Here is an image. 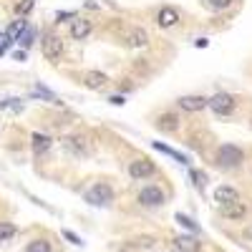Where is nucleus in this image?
<instances>
[{"label":"nucleus","mask_w":252,"mask_h":252,"mask_svg":"<svg viewBox=\"0 0 252 252\" xmlns=\"http://www.w3.org/2000/svg\"><path fill=\"white\" fill-rule=\"evenodd\" d=\"M139 202L144 207H159V204H164V192L159 187H144L139 192Z\"/></svg>","instance_id":"5"},{"label":"nucleus","mask_w":252,"mask_h":252,"mask_svg":"<svg viewBox=\"0 0 252 252\" xmlns=\"http://www.w3.org/2000/svg\"><path fill=\"white\" fill-rule=\"evenodd\" d=\"M31 146H33V154H38V157H40V154H46V152L51 149V136L35 131V134L31 136Z\"/></svg>","instance_id":"11"},{"label":"nucleus","mask_w":252,"mask_h":252,"mask_svg":"<svg viewBox=\"0 0 252 252\" xmlns=\"http://www.w3.org/2000/svg\"><path fill=\"white\" fill-rule=\"evenodd\" d=\"M229 3H232V0H207V5H209V8H215V10H220V8H227Z\"/></svg>","instance_id":"25"},{"label":"nucleus","mask_w":252,"mask_h":252,"mask_svg":"<svg viewBox=\"0 0 252 252\" xmlns=\"http://www.w3.org/2000/svg\"><path fill=\"white\" fill-rule=\"evenodd\" d=\"M10 43H13V40L5 35V31H0V56H5V51L10 48Z\"/></svg>","instance_id":"23"},{"label":"nucleus","mask_w":252,"mask_h":252,"mask_svg":"<svg viewBox=\"0 0 252 252\" xmlns=\"http://www.w3.org/2000/svg\"><path fill=\"white\" fill-rule=\"evenodd\" d=\"M111 199H114V192H111L109 184H96L86 194V202H91V204H109Z\"/></svg>","instance_id":"4"},{"label":"nucleus","mask_w":252,"mask_h":252,"mask_svg":"<svg viewBox=\"0 0 252 252\" xmlns=\"http://www.w3.org/2000/svg\"><path fill=\"white\" fill-rule=\"evenodd\" d=\"M13 58H15V61H26V51H15Z\"/></svg>","instance_id":"29"},{"label":"nucleus","mask_w":252,"mask_h":252,"mask_svg":"<svg viewBox=\"0 0 252 252\" xmlns=\"http://www.w3.org/2000/svg\"><path fill=\"white\" fill-rule=\"evenodd\" d=\"M157 126H159L161 131H174L177 126H179V119H177L174 114H164V116H159Z\"/></svg>","instance_id":"16"},{"label":"nucleus","mask_w":252,"mask_h":252,"mask_svg":"<svg viewBox=\"0 0 252 252\" xmlns=\"http://www.w3.org/2000/svg\"><path fill=\"white\" fill-rule=\"evenodd\" d=\"M192 179H194V187H204V174H199V172H192Z\"/></svg>","instance_id":"26"},{"label":"nucleus","mask_w":252,"mask_h":252,"mask_svg":"<svg viewBox=\"0 0 252 252\" xmlns=\"http://www.w3.org/2000/svg\"><path fill=\"white\" fill-rule=\"evenodd\" d=\"M177 103H179L182 111H192L194 114V111H202L207 106V98L204 96H182Z\"/></svg>","instance_id":"7"},{"label":"nucleus","mask_w":252,"mask_h":252,"mask_svg":"<svg viewBox=\"0 0 252 252\" xmlns=\"http://www.w3.org/2000/svg\"><path fill=\"white\" fill-rule=\"evenodd\" d=\"M83 83H86L89 89H103L106 86V76L103 73H98V71H91V73H86V78H83Z\"/></svg>","instance_id":"15"},{"label":"nucleus","mask_w":252,"mask_h":252,"mask_svg":"<svg viewBox=\"0 0 252 252\" xmlns=\"http://www.w3.org/2000/svg\"><path fill=\"white\" fill-rule=\"evenodd\" d=\"M242 159H245V154L235 144H224L217 152V161H220V166H224V169H235L237 164H242Z\"/></svg>","instance_id":"2"},{"label":"nucleus","mask_w":252,"mask_h":252,"mask_svg":"<svg viewBox=\"0 0 252 252\" xmlns=\"http://www.w3.org/2000/svg\"><path fill=\"white\" fill-rule=\"evenodd\" d=\"M26 252H51V245H48L46 240H33V242L26 247Z\"/></svg>","instance_id":"20"},{"label":"nucleus","mask_w":252,"mask_h":252,"mask_svg":"<svg viewBox=\"0 0 252 252\" xmlns=\"http://www.w3.org/2000/svg\"><path fill=\"white\" fill-rule=\"evenodd\" d=\"M109 101L114 103V106H121V103H124V96H111Z\"/></svg>","instance_id":"28"},{"label":"nucleus","mask_w":252,"mask_h":252,"mask_svg":"<svg viewBox=\"0 0 252 252\" xmlns=\"http://www.w3.org/2000/svg\"><path fill=\"white\" fill-rule=\"evenodd\" d=\"M15 224H10V222H0V242H5V240H13L15 237Z\"/></svg>","instance_id":"17"},{"label":"nucleus","mask_w":252,"mask_h":252,"mask_svg":"<svg viewBox=\"0 0 252 252\" xmlns=\"http://www.w3.org/2000/svg\"><path fill=\"white\" fill-rule=\"evenodd\" d=\"M91 33V20H86V18H76L73 20V26H71V38L73 40H83Z\"/></svg>","instance_id":"10"},{"label":"nucleus","mask_w":252,"mask_h":252,"mask_svg":"<svg viewBox=\"0 0 252 252\" xmlns=\"http://www.w3.org/2000/svg\"><path fill=\"white\" fill-rule=\"evenodd\" d=\"M177 222H179V224H184L187 229H192V232H197V224H194L192 220H189V217H184V215H177Z\"/></svg>","instance_id":"24"},{"label":"nucleus","mask_w":252,"mask_h":252,"mask_svg":"<svg viewBox=\"0 0 252 252\" xmlns=\"http://www.w3.org/2000/svg\"><path fill=\"white\" fill-rule=\"evenodd\" d=\"M154 149H157V152H164V154H169V157H174V159H177V161H182V164L187 161V157H182V154H177L174 149H169V146H164V144H159V141L154 144Z\"/></svg>","instance_id":"21"},{"label":"nucleus","mask_w":252,"mask_h":252,"mask_svg":"<svg viewBox=\"0 0 252 252\" xmlns=\"http://www.w3.org/2000/svg\"><path fill=\"white\" fill-rule=\"evenodd\" d=\"M33 10V0H20V3L15 5V13L20 15V18H23V15H28Z\"/></svg>","instance_id":"22"},{"label":"nucleus","mask_w":252,"mask_h":252,"mask_svg":"<svg viewBox=\"0 0 252 252\" xmlns=\"http://www.w3.org/2000/svg\"><path fill=\"white\" fill-rule=\"evenodd\" d=\"M177 20H179V13H177L174 8H161V10L157 13L159 28H172V26H177Z\"/></svg>","instance_id":"9"},{"label":"nucleus","mask_w":252,"mask_h":252,"mask_svg":"<svg viewBox=\"0 0 252 252\" xmlns=\"http://www.w3.org/2000/svg\"><path fill=\"white\" fill-rule=\"evenodd\" d=\"M154 172H157V166L149 159H136V161L129 164V174L134 179H146V177H152Z\"/></svg>","instance_id":"6"},{"label":"nucleus","mask_w":252,"mask_h":252,"mask_svg":"<svg viewBox=\"0 0 252 252\" xmlns=\"http://www.w3.org/2000/svg\"><path fill=\"white\" fill-rule=\"evenodd\" d=\"M215 199L220 202V207H227V204L240 202V194H237V189H232V187H220L215 192Z\"/></svg>","instance_id":"8"},{"label":"nucleus","mask_w":252,"mask_h":252,"mask_svg":"<svg viewBox=\"0 0 252 252\" xmlns=\"http://www.w3.org/2000/svg\"><path fill=\"white\" fill-rule=\"evenodd\" d=\"M146 40H149L146 31H134V33L129 35V46H146Z\"/></svg>","instance_id":"19"},{"label":"nucleus","mask_w":252,"mask_h":252,"mask_svg":"<svg viewBox=\"0 0 252 252\" xmlns=\"http://www.w3.org/2000/svg\"><path fill=\"white\" fill-rule=\"evenodd\" d=\"M28 28V20H23V18H18V20H13V23L8 26V31H5V35L13 40V43H15V40L20 38V35H23V31Z\"/></svg>","instance_id":"14"},{"label":"nucleus","mask_w":252,"mask_h":252,"mask_svg":"<svg viewBox=\"0 0 252 252\" xmlns=\"http://www.w3.org/2000/svg\"><path fill=\"white\" fill-rule=\"evenodd\" d=\"M33 40H35V31L28 26L26 31H23V35H20L18 40H15V43H20V46H23V48H31L33 46Z\"/></svg>","instance_id":"18"},{"label":"nucleus","mask_w":252,"mask_h":252,"mask_svg":"<svg viewBox=\"0 0 252 252\" xmlns=\"http://www.w3.org/2000/svg\"><path fill=\"white\" fill-rule=\"evenodd\" d=\"M63 235H66V240H71L73 245H81V240H78V237H76L73 232H68V229H66V232H63Z\"/></svg>","instance_id":"27"},{"label":"nucleus","mask_w":252,"mask_h":252,"mask_svg":"<svg viewBox=\"0 0 252 252\" xmlns=\"http://www.w3.org/2000/svg\"><path fill=\"white\" fill-rule=\"evenodd\" d=\"M207 106L212 109L215 114H220V116H227V114H232L235 111V106H237V101H235V96L232 94H215L212 98H207Z\"/></svg>","instance_id":"1"},{"label":"nucleus","mask_w":252,"mask_h":252,"mask_svg":"<svg viewBox=\"0 0 252 252\" xmlns=\"http://www.w3.org/2000/svg\"><path fill=\"white\" fill-rule=\"evenodd\" d=\"M174 247L182 250V252H199V242L197 237H189V235H182L174 240Z\"/></svg>","instance_id":"13"},{"label":"nucleus","mask_w":252,"mask_h":252,"mask_svg":"<svg viewBox=\"0 0 252 252\" xmlns=\"http://www.w3.org/2000/svg\"><path fill=\"white\" fill-rule=\"evenodd\" d=\"M222 217H227V220H245L247 217V207L242 202L227 204V207H222Z\"/></svg>","instance_id":"12"},{"label":"nucleus","mask_w":252,"mask_h":252,"mask_svg":"<svg viewBox=\"0 0 252 252\" xmlns=\"http://www.w3.org/2000/svg\"><path fill=\"white\" fill-rule=\"evenodd\" d=\"M43 56L48 58V61H61V56H63V43H61V38L58 35H53V33H46V38H43Z\"/></svg>","instance_id":"3"}]
</instances>
